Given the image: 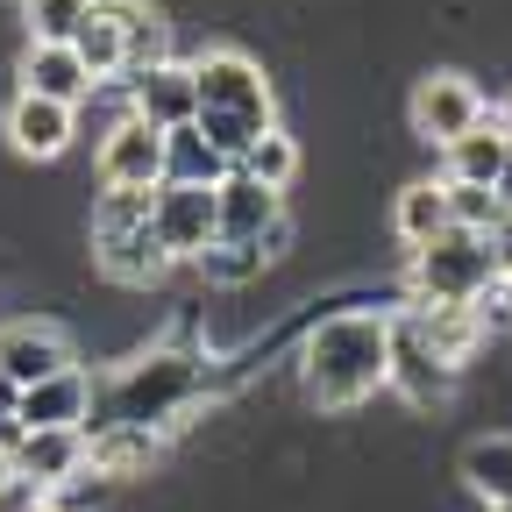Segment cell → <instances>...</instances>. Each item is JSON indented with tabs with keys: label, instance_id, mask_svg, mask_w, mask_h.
Returning <instances> with one entry per match:
<instances>
[{
	"label": "cell",
	"instance_id": "obj_9",
	"mask_svg": "<svg viewBox=\"0 0 512 512\" xmlns=\"http://www.w3.org/2000/svg\"><path fill=\"white\" fill-rule=\"evenodd\" d=\"M15 420H22V434H86L93 427V377L64 370V377L29 384L15 399Z\"/></svg>",
	"mask_w": 512,
	"mask_h": 512
},
{
	"label": "cell",
	"instance_id": "obj_13",
	"mask_svg": "<svg viewBox=\"0 0 512 512\" xmlns=\"http://www.w3.org/2000/svg\"><path fill=\"white\" fill-rule=\"evenodd\" d=\"M384 384H399L413 406H434V399L456 392V370H448V363L420 342L413 313H399V320H392V377H384Z\"/></svg>",
	"mask_w": 512,
	"mask_h": 512
},
{
	"label": "cell",
	"instance_id": "obj_30",
	"mask_svg": "<svg viewBox=\"0 0 512 512\" xmlns=\"http://www.w3.org/2000/svg\"><path fill=\"white\" fill-rule=\"evenodd\" d=\"M15 399H22V392H15L8 377H0V420H15Z\"/></svg>",
	"mask_w": 512,
	"mask_h": 512
},
{
	"label": "cell",
	"instance_id": "obj_5",
	"mask_svg": "<svg viewBox=\"0 0 512 512\" xmlns=\"http://www.w3.org/2000/svg\"><path fill=\"white\" fill-rule=\"evenodd\" d=\"M413 136L420 143H434V150H448V143H463L470 128L484 121V93L463 79V72H427L420 86H413Z\"/></svg>",
	"mask_w": 512,
	"mask_h": 512
},
{
	"label": "cell",
	"instance_id": "obj_29",
	"mask_svg": "<svg viewBox=\"0 0 512 512\" xmlns=\"http://www.w3.org/2000/svg\"><path fill=\"white\" fill-rule=\"evenodd\" d=\"M491 192H498V207L512 214V150H505V171H498V185H491Z\"/></svg>",
	"mask_w": 512,
	"mask_h": 512
},
{
	"label": "cell",
	"instance_id": "obj_4",
	"mask_svg": "<svg viewBox=\"0 0 512 512\" xmlns=\"http://www.w3.org/2000/svg\"><path fill=\"white\" fill-rule=\"evenodd\" d=\"M192 384H200V370H192V356H143V363H128L114 377V392H107V413L93 427H164L171 413L192 406ZM86 427V434H93Z\"/></svg>",
	"mask_w": 512,
	"mask_h": 512
},
{
	"label": "cell",
	"instance_id": "obj_2",
	"mask_svg": "<svg viewBox=\"0 0 512 512\" xmlns=\"http://www.w3.org/2000/svg\"><path fill=\"white\" fill-rule=\"evenodd\" d=\"M192 128L235 164L264 128H278V107H271V79L264 64H256L249 50H207L192 57Z\"/></svg>",
	"mask_w": 512,
	"mask_h": 512
},
{
	"label": "cell",
	"instance_id": "obj_28",
	"mask_svg": "<svg viewBox=\"0 0 512 512\" xmlns=\"http://www.w3.org/2000/svg\"><path fill=\"white\" fill-rule=\"evenodd\" d=\"M143 221H150V192H100V200H93V235L143 228Z\"/></svg>",
	"mask_w": 512,
	"mask_h": 512
},
{
	"label": "cell",
	"instance_id": "obj_20",
	"mask_svg": "<svg viewBox=\"0 0 512 512\" xmlns=\"http://www.w3.org/2000/svg\"><path fill=\"white\" fill-rule=\"evenodd\" d=\"M228 171H235V164H228V157H221V150H214L192 121L164 136V185H207V192H214Z\"/></svg>",
	"mask_w": 512,
	"mask_h": 512
},
{
	"label": "cell",
	"instance_id": "obj_33",
	"mask_svg": "<svg viewBox=\"0 0 512 512\" xmlns=\"http://www.w3.org/2000/svg\"><path fill=\"white\" fill-rule=\"evenodd\" d=\"M484 512H512V505H484Z\"/></svg>",
	"mask_w": 512,
	"mask_h": 512
},
{
	"label": "cell",
	"instance_id": "obj_21",
	"mask_svg": "<svg viewBox=\"0 0 512 512\" xmlns=\"http://www.w3.org/2000/svg\"><path fill=\"white\" fill-rule=\"evenodd\" d=\"M392 228H399L413 249L456 228V221H448V178H413L399 200H392Z\"/></svg>",
	"mask_w": 512,
	"mask_h": 512
},
{
	"label": "cell",
	"instance_id": "obj_25",
	"mask_svg": "<svg viewBox=\"0 0 512 512\" xmlns=\"http://www.w3.org/2000/svg\"><path fill=\"white\" fill-rule=\"evenodd\" d=\"M192 264H200L207 271V285H249L256 271H264V249H256V242H207L200 256H192Z\"/></svg>",
	"mask_w": 512,
	"mask_h": 512
},
{
	"label": "cell",
	"instance_id": "obj_17",
	"mask_svg": "<svg viewBox=\"0 0 512 512\" xmlns=\"http://www.w3.org/2000/svg\"><path fill=\"white\" fill-rule=\"evenodd\" d=\"M157 456H164L157 427H93L86 434V470H100V477H150Z\"/></svg>",
	"mask_w": 512,
	"mask_h": 512
},
{
	"label": "cell",
	"instance_id": "obj_7",
	"mask_svg": "<svg viewBox=\"0 0 512 512\" xmlns=\"http://www.w3.org/2000/svg\"><path fill=\"white\" fill-rule=\"evenodd\" d=\"M150 235L164 242V256H200L214 242V192L207 185H157L150 192Z\"/></svg>",
	"mask_w": 512,
	"mask_h": 512
},
{
	"label": "cell",
	"instance_id": "obj_1",
	"mask_svg": "<svg viewBox=\"0 0 512 512\" xmlns=\"http://www.w3.org/2000/svg\"><path fill=\"white\" fill-rule=\"evenodd\" d=\"M392 377V313H328L299 349V392L320 413H349Z\"/></svg>",
	"mask_w": 512,
	"mask_h": 512
},
{
	"label": "cell",
	"instance_id": "obj_23",
	"mask_svg": "<svg viewBox=\"0 0 512 512\" xmlns=\"http://www.w3.org/2000/svg\"><path fill=\"white\" fill-rule=\"evenodd\" d=\"M463 484L484 505H512V434H477L463 448Z\"/></svg>",
	"mask_w": 512,
	"mask_h": 512
},
{
	"label": "cell",
	"instance_id": "obj_19",
	"mask_svg": "<svg viewBox=\"0 0 512 512\" xmlns=\"http://www.w3.org/2000/svg\"><path fill=\"white\" fill-rule=\"evenodd\" d=\"M72 57L86 64V79H93V86L128 72V43H121V22H114V8H107V0H93V15L72 29Z\"/></svg>",
	"mask_w": 512,
	"mask_h": 512
},
{
	"label": "cell",
	"instance_id": "obj_8",
	"mask_svg": "<svg viewBox=\"0 0 512 512\" xmlns=\"http://www.w3.org/2000/svg\"><path fill=\"white\" fill-rule=\"evenodd\" d=\"M64 370H79L64 328H50V320H8V328H0V377H8L15 392H29L43 377H64Z\"/></svg>",
	"mask_w": 512,
	"mask_h": 512
},
{
	"label": "cell",
	"instance_id": "obj_22",
	"mask_svg": "<svg viewBox=\"0 0 512 512\" xmlns=\"http://www.w3.org/2000/svg\"><path fill=\"white\" fill-rule=\"evenodd\" d=\"M114 22H121V43H128V72H150V64L171 57V22L150 8V0H107ZM121 72V79H128Z\"/></svg>",
	"mask_w": 512,
	"mask_h": 512
},
{
	"label": "cell",
	"instance_id": "obj_11",
	"mask_svg": "<svg viewBox=\"0 0 512 512\" xmlns=\"http://www.w3.org/2000/svg\"><path fill=\"white\" fill-rule=\"evenodd\" d=\"M271 221H285V192H264V185L242 178V171H228L214 185V235L221 242H264Z\"/></svg>",
	"mask_w": 512,
	"mask_h": 512
},
{
	"label": "cell",
	"instance_id": "obj_32",
	"mask_svg": "<svg viewBox=\"0 0 512 512\" xmlns=\"http://www.w3.org/2000/svg\"><path fill=\"white\" fill-rule=\"evenodd\" d=\"M15 512H57V505H50V498H29V505H15Z\"/></svg>",
	"mask_w": 512,
	"mask_h": 512
},
{
	"label": "cell",
	"instance_id": "obj_12",
	"mask_svg": "<svg viewBox=\"0 0 512 512\" xmlns=\"http://www.w3.org/2000/svg\"><path fill=\"white\" fill-rule=\"evenodd\" d=\"M72 136H79V107H57V100H36V93H15L8 100V143L22 157L50 164V157L72 150Z\"/></svg>",
	"mask_w": 512,
	"mask_h": 512
},
{
	"label": "cell",
	"instance_id": "obj_31",
	"mask_svg": "<svg viewBox=\"0 0 512 512\" xmlns=\"http://www.w3.org/2000/svg\"><path fill=\"white\" fill-rule=\"evenodd\" d=\"M491 121H498V128H505V136H512V93H505V100L491 107Z\"/></svg>",
	"mask_w": 512,
	"mask_h": 512
},
{
	"label": "cell",
	"instance_id": "obj_15",
	"mask_svg": "<svg viewBox=\"0 0 512 512\" xmlns=\"http://www.w3.org/2000/svg\"><path fill=\"white\" fill-rule=\"evenodd\" d=\"M93 264H100L114 285H157V278L171 271V256H164V242H157V235H150V221H143V228L93 235Z\"/></svg>",
	"mask_w": 512,
	"mask_h": 512
},
{
	"label": "cell",
	"instance_id": "obj_24",
	"mask_svg": "<svg viewBox=\"0 0 512 512\" xmlns=\"http://www.w3.org/2000/svg\"><path fill=\"white\" fill-rule=\"evenodd\" d=\"M235 171H242V178H256L264 192H285V185L299 178V143L285 136V128H264V136H256V143L235 157Z\"/></svg>",
	"mask_w": 512,
	"mask_h": 512
},
{
	"label": "cell",
	"instance_id": "obj_10",
	"mask_svg": "<svg viewBox=\"0 0 512 512\" xmlns=\"http://www.w3.org/2000/svg\"><path fill=\"white\" fill-rule=\"evenodd\" d=\"M121 86H128V114L150 121L157 136L185 128V121H192V107H200V100H192V64H178V57L150 64V72H128Z\"/></svg>",
	"mask_w": 512,
	"mask_h": 512
},
{
	"label": "cell",
	"instance_id": "obj_18",
	"mask_svg": "<svg viewBox=\"0 0 512 512\" xmlns=\"http://www.w3.org/2000/svg\"><path fill=\"white\" fill-rule=\"evenodd\" d=\"M505 150H512V136H505V128L491 121V107H484V121L470 128V136L448 143V185H498Z\"/></svg>",
	"mask_w": 512,
	"mask_h": 512
},
{
	"label": "cell",
	"instance_id": "obj_16",
	"mask_svg": "<svg viewBox=\"0 0 512 512\" xmlns=\"http://www.w3.org/2000/svg\"><path fill=\"white\" fill-rule=\"evenodd\" d=\"M22 93L57 100V107H79L93 93V79H86V64L72 57V43H29L22 50Z\"/></svg>",
	"mask_w": 512,
	"mask_h": 512
},
{
	"label": "cell",
	"instance_id": "obj_27",
	"mask_svg": "<svg viewBox=\"0 0 512 512\" xmlns=\"http://www.w3.org/2000/svg\"><path fill=\"white\" fill-rule=\"evenodd\" d=\"M448 221L470 228V235H491V228L505 221V207H498L491 185H448Z\"/></svg>",
	"mask_w": 512,
	"mask_h": 512
},
{
	"label": "cell",
	"instance_id": "obj_26",
	"mask_svg": "<svg viewBox=\"0 0 512 512\" xmlns=\"http://www.w3.org/2000/svg\"><path fill=\"white\" fill-rule=\"evenodd\" d=\"M93 15V0H22L29 43H72V29Z\"/></svg>",
	"mask_w": 512,
	"mask_h": 512
},
{
	"label": "cell",
	"instance_id": "obj_3",
	"mask_svg": "<svg viewBox=\"0 0 512 512\" xmlns=\"http://www.w3.org/2000/svg\"><path fill=\"white\" fill-rule=\"evenodd\" d=\"M491 292H498V271H491L484 235L448 228V235H434V242L413 249V299L420 306H477Z\"/></svg>",
	"mask_w": 512,
	"mask_h": 512
},
{
	"label": "cell",
	"instance_id": "obj_14",
	"mask_svg": "<svg viewBox=\"0 0 512 512\" xmlns=\"http://www.w3.org/2000/svg\"><path fill=\"white\" fill-rule=\"evenodd\" d=\"M8 470L50 498L57 484H79L86 477V434H22L15 456H8Z\"/></svg>",
	"mask_w": 512,
	"mask_h": 512
},
{
	"label": "cell",
	"instance_id": "obj_6",
	"mask_svg": "<svg viewBox=\"0 0 512 512\" xmlns=\"http://www.w3.org/2000/svg\"><path fill=\"white\" fill-rule=\"evenodd\" d=\"M100 185L107 192H157L164 185V136L150 121L121 114L100 136Z\"/></svg>",
	"mask_w": 512,
	"mask_h": 512
}]
</instances>
